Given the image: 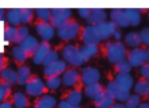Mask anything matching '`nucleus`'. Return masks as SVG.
<instances>
[{
  "label": "nucleus",
  "mask_w": 149,
  "mask_h": 108,
  "mask_svg": "<svg viewBox=\"0 0 149 108\" xmlns=\"http://www.w3.org/2000/svg\"><path fill=\"white\" fill-rule=\"evenodd\" d=\"M81 99H82L81 91H80L79 89H74V90H71L70 93H68V96L65 100H67L70 104H72V106H80Z\"/></svg>",
  "instance_id": "c756f323"
},
{
  "label": "nucleus",
  "mask_w": 149,
  "mask_h": 108,
  "mask_svg": "<svg viewBox=\"0 0 149 108\" xmlns=\"http://www.w3.org/2000/svg\"><path fill=\"white\" fill-rule=\"evenodd\" d=\"M12 56H13V59H15L17 63H20V64L25 63L26 59H28L26 54L22 51V48H21L20 46H15L12 48Z\"/></svg>",
  "instance_id": "72a5a7b5"
},
{
  "label": "nucleus",
  "mask_w": 149,
  "mask_h": 108,
  "mask_svg": "<svg viewBox=\"0 0 149 108\" xmlns=\"http://www.w3.org/2000/svg\"><path fill=\"white\" fill-rule=\"evenodd\" d=\"M126 60L128 61V64L131 65L132 68L134 67L140 68L143 64L147 63V60H145V48H140V47H137V48L131 50V52H127Z\"/></svg>",
  "instance_id": "0eeeda50"
},
{
  "label": "nucleus",
  "mask_w": 149,
  "mask_h": 108,
  "mask_svg": "<svg viewBox=\"0 0 149 108\" xmlns=\"http://www.w3.org/2000/svg\"><path fill=\"white\" fill-rule=\"evenodd\" d=\"M115 69L118 73H127L128 74L130 72H131L132 67L128 64V61L127 60H123V61H119L115 64Z\"/></svg>",
  "instance_id": "4c0bfd02"
},
{
  "label": "nucleus",
  "mask_w": 149,
  "mask_h": 108,
  "mask_svg": "<svg viewBox=\"0 0 149 108\" xmlns=\"http://www.w3.org/2000/svg\"><path fill=\"white\" fill-rule=\"evenodd\" d=\"M28 104H29V100H28V98H26L25 94L20 93V91H17V93L13 94L12 106H15V108H26Z\"/></svg>",
  "instance_id": "bb28decb"
},
{
  "label": "nucleus",
  "mask_w": 149,
  "mask_h": 108,
  "mask_svg": "<svg viewBox=\"0 0 149 108\" xmlns=\"http://www.w3.org/2000/svg\"><path fill=\"white\" fill-rule=\"evenodd\" d=\"M107 13L102 8H90V14L86 18V22L89 25H97L101 22H106Z\"/></svg>",
  "instance_id": "2eb2a0df"
},
{
  "label": "nucleus",
  "mask_w": 149,
  "mask_h": 108,
  "mask_svg": "<svg viewBox=\"0 0 149 108\" xmlns=\"http://www.w3.org/2000/svg\"><path fill=\"white\" fill-rule=\"evenodd\" d=\"M0 108H13V106L10 102H3L0 103Z\"/></svg>",
  "instance_id": "49530a36"
},
{
  "label": "nucleus",
  "mask_w": 149,
  "mask_h": 108,
  "mask_svg": "<svg viewBox=\"0 0 149 108\" xmlns=\"http://www.w3.org/2000/svg\"><path fill=\"white\" fill-rule=\"evenodd\" d=\"M67 70V64H65L63 60H58V61L52 63L51 65H49V67H45L43 69V74L45 77H59L60 74H63V73Z\"/></svg>",
  "instance_id": "1a4fd4ad"
},
{
  "label": "nucleus",
  "mask_w": 149,
  "mask_h": 108,
  "mask_svg": "<svg viewBox=\"0 0 149 108\" xmlns=\"http://www.w3.org/2000/svg\"><path fill=\"white\" fill-rule=\"evenodd\" d=\"M58 57H59V54H58V51H50L49 54H47V56L45 57V60H43V63L42 64L45 65V67H49V65H51L52 63H55V61H58Z\"/></svg>",
  "instance_id": "58836bf2"
},
{
  "label": "nucleus",
  "mask_w": 149,
  "mask_h": 108,
  "mask_svg": "<svg viewBox=\"0 0 149 108\" xmlns=\"http://www.w3.org/2000/svg\"><path fill=\"white\" fill-rule=\"evenodd\" d=\"M28 36H29V29L26 26H20V28L16 29V35H15L13 42L17 44H21Z\"/></svg>",
  "instance_id": "7c9ffc66"
},
{
  "label": "nucleus",
  "mask_w": 149,
  "mask_h": 108,
  "mask_svg": "<svg viewBox=\"0 0 149 108\" xmlns=\"http://www.w3.org/2000/svg\"><path fill=\"white\" fill-rule=\"evenodd\" d=\"M111 108H126V107H124V104H120V103H114L113 106H111Z\"/></svg>",
  "instance_id": "8fccbe9b"
},
{
  "label": "nucleus",
  "mask_w": 149,
  "mask_h": 108,
  "mask_svg": "<svg viewBox=\"0 0 149 108\" xmlns=\"http://www.w3.org/2000/svg\"><path fill=\"white\" fill-rule=\"evenodd\" d=\"M7 22L9 23V26H18L21 23V17H20V8H12L8 9L7 12Z\"/></svg>",
  "instance_id": "5701e85b"
},
{
  "label": "nucleus",
  "mask_w": 149,
  "mask_h": 108,
  "mask_svg": "<svg viewBox=\"0 0 149 108\" xmlns=\"http://www.w3.org/2000/svg\"><path fill=\"white\" fill-rule=\"evenodd\" d=\"M3 68H4V56L0 54V70H1Z\"/></svg>",
  "instance_id": "09e8293b"
},
{
  "label": "nucleus",
  "mask_w": 149,
  "mask_h": 108,
  "mask_svg": "<svg viewBox=\"0 0 149 108\" xmlns=\"http://www.w3.org/2000/svg\"><path fill=\"white\" fill-rule=\"evenodd\" d=\"M103 89H105V87H103V86L101 85L100 82H97V83H92V85L85 86V89H84V94L88 96V98H90V99H93V100H94V99L97 98V96L103 91Z\"/></svg>",
  "instance_id": "4be33fe9"
},
{
  "label": "nucleus",
  "mask_w": 149,
  "mask_h": 108,
  "mask_svg": "<svg viewBox=\"0 0 149 108\" xmlns=\"http://www.w3.org/2000/svg\"><path fill=\"white\" fill-rule=\"evenodd\" d=\"M56 106V98L52 95H42L34 103V108H54Z\"/></svg>",
  "instance_id": "aec40b11"
},
{
  "label": "nucleus",
  "mask_w": 149,
  "mask_h": 108,
  "mask_svg": "<svg viewBox=\"0 0 149 108\" xmlns=\"http://www.w3.org/2000/svg\"><path fill=\"white\" fill-rule=\"evenodd\" d=\"M145 60H147V64H149V48L145 50Z\"/></svg>",
  "instance_id": "603ef678"
},
{
  "label": "nucleus",
  "mask_w": 149,
  "mask_h": 108,
  "mask_svg": "<svg viewBox=\"0 0 149 108\" xmlns=\"http://www.w3.org/2000/svg\"><path fill=\"white\" fill-rule=\"evenodd\" d=\"M50 12H51V17H56L64 21L71 20L72 17V10L70 8H51Z\"/></svg>",
  "instance_id": "393cba45"
},
{
  "label": "nucleus",
  "mask_w": 149,
  "mask_h": 108,
  "mask_svg": "<svg viewBox=\"0 0 149 108\" xmlns=\"http://www.w3.org/2000/svg\"><path fill=\"white\" fill-rule=\"evenodd\" d=\"M139 74L141 76L144 80H147L149 82V64H143L141 67H140V70H139Z\"/></svg>",
  "instance_id": "37998d69"
},
{
  "label": "nucleus",
  "mask_w": 149,
  "mask_h": 108,
  "mask_svg": "<svg viewBox=\"0 0 149 108\" xmlns=\"http://www.w3.org/2000/svg\"><path fill=\"white\" fill-rule=\"evenodd\" d=\"M38 44H39V42L37 41L34 36L29 35L28 38H26L25 41L20 44V47L22 48V51L26 54V56L29 57V56H33V55L36 54L37 48H38Z\"/></svg>",
  "instance_id": "f3484780"
},
{
  "label": "nucleus",
  "mask_w": 149,
  "mask_h": 108,
  "mask_svg": "<svg viewBox=\"0 0 149 108\" xmlns=\"http://www.w3.org/2000/svg\"><path fill=\"white\" fill-rule=\"evenodd\" d=\"M114 103H115V99L107 89H103L102 93L94 99L95 108H111Z\"/></svg>",
  "instance_id": "9b49d317"
},
{
  "label": "nucleus",
  "mask_w": 149,
  "mask_h": 108,
  "mask_svg": "<svg viewBox=\"0 0 149 108\" xmlns=\"http://www.w3.org/2000/svg\"><path fill=\"white\" fill-rule=\"evenodd\" d=\"M0 80H1V82L15 85V83H17V72L9 67H4L0 70Z\"/></svg>",
  "instance_id": "a211bd4d"
},
{
  "label": "nucleus",
  "mask_w": 149,
  "mask_h": 108,
  "mask_svg": "<svg viewBox=\"0 0 149 108\" xmlns=\"http://www.w3.org/2000/svg\"><path fill=\"white\" fill-rule=\"evenodd\" d=\"M105 55L106 59L113 64L123 61L127 57V47L122 42H111L105 44Z\"/></svg>",
  "instance_id": "f257e3e1"
},
{
  "label": "nucleus",
  "mask_w": 149,
  "mask_h": 108,
  "mask_svg": "<svg viewBox=\"0 0 149 108\" xmlns=\"http://www.w3.org/2000/svg\"><path fill=\"white\" fill-rule=\"evenodd\" d=\"M16 29L17 28H13V26H7V28H4V30H3V39H4L5 42H13L15 35H16Z\"/></svg>",
  "instance_id": "c9c22d12"
},
{
  "label": "nucleus",
  "mask_w": 149,
  "mask_h": 108,
  "mask_svg": "<svg viewBox=\"0 0 149 108\" xmlns=\"http://www.w3.org/2000/svg\"><path fill=\"white\" fill-rule=\"evenodd\" d=\"M80 31H81L80 23L77 22V21L68 20L67 22L58 30V35H59V38L62 39V41L68 42V41H72V39L76 38Z\"/></svg>",
  "instance_id": "7ed1b4c3"
},
{
  "label": "nucleus",
  "mask_w": 149,
  "mask_h": 108,
  "mask_svg": "<svg viewBox=\"0 0 149 108\" xmlns=\"http://www.w3.org/2000/svg\"><path fill=\"white\" fill-rule=\"evenodd\" d=\"M100 78H101L100 70L93 67H85L84 69L80 72V81H81L82 85H85V86L100 82Z\"/></svg>",
  "instance_id": "39448f33"
},
{
  "label": "nucleus",
  "mask_w": 149,
  "mask_h": 108,
  "mask_svg": "<svg viewBox=\"0 0 149 108\" xmlns=\"http://www.w3.org/2000/svg\"><path fill=\"white\" fill-rule=\"evenodd\" d=\"M65 22H67V21L60 20V18H56V17H51V20H50L49 23H50V25H51L54 29H58V30H59V29L62 28V26L64 25Z\"/></svg>",
  "instance_id": "79ce46f5"
},
{
  "label": "nucleus",
  "mask_w": 149,
  "mask_h": 108,
  "mask_svg": "<svg viewBox=\"0 0 149 108\" xmlns=\"http://www.w3.org/2000/svg\"><path fill=\"white\" fill-rule=\"evenodd\" d=\"M110 18H111V22H114L116 26H120V28H127V26H130L128 18H127L124 9H120V8H114V9H111Z\"/></svg>",
  "instance_id": "f8f14e48"
},
{
  "label": "nucleus",
  "mask_w": 149,
  "mask_h": 108,
  "mask_svg": "<svg viewBox=\"0 0 149 108\" xmlns=\"http://www.w3.org/2000/svg\"><path fill=\"white\" fill-rule=\"evenodd\" d=\"M140 103H141V100H140V96L137 95H130L128 99L126 100V104H124V107L126 108H137L140 106Z\"/></svg>",
  "instance_id": "ea45409f"
},
{
  "label": "nucleus",
  "mask_w": 149,
  "mask_h": 108,
  "mask_svg": "<svg viewBox=\"0 0 149 108\" xmlns=\"http://www.w3.org/2000/svg\"><path fill=\"white\" fill-rule=\"evenodd\" d=\"M1 22H3V20H1V21H0V23H1Z\"/></svg>",
  "instance_id": "6e6d98bb"
},
{
  "label": "nucleus",
  "mask_w": 149,
  "mask_h": 108,
  "mask_svg": "<svg viewBox=\"0 0 149 108\" xmlns=\"http://www.w3.org/2000/svg\"><path fill=\"white\" fill-rule=\"evenodd\" d=\"M60 85H62V80H60V77H47L46 78V83H45V86H46V89H49V90H58V89L60 87Z\"/></svg>",
  "instance_id": "f704fd0d"
},
{
  "label": "nucleus",
  "mask_w": 149,
  "mask_h": 108,
  "mask_svg": "<svg viewBox=\"0 0 149 108\" xmlns=\"http://www.w3.org/2000/svg\"><path fill=\"white\" fill-rule=\"evenodd\" d=\"M58 108H80V106H72L64 99V100H60L58 103Z\"/></svg>",
  "instance_id": "c03bdc74"
},
{
  "label": "nucleus",
  "mask_w": 149,
  "mask_h": 108,
  "mask_svg": "<svg viewBox=\"0 0 149 108\" xmlns=\"http://www.w3.org/2000/svg\"><path fill=\"white\" fill-rule=\"evenodd\" d=\"M79 14L81 16L82 18L86 20V18L89 17V14H90V8H79Z\"/></svg>",
  "instance_id": "a18cd8bd"
},
{
  "label": "nucleus",
  "mask_w": 149,
  "mask_h": 108,
  "mask_svg": "<svg viewBox=\"0 0 149 108\" xmlns=\"http://www.w3.org/2000/svg\"><path fill=\"white\" fill-rule=\"evenodd\" d=\"M114 38H115V39H116V42H119V39H120V38H122V34H120V33H119V31H118V30H116V31H115V33H114Z\"/></svg>",
  "instance_id": "de8ad7c7"
},
{
  "label": "nucleus",
  "mask_w": 149,
  "mask_h": 108,
  "mask_svg": "<svg viewBox=\"0 0 149 108\" xmlns=\"http://www.w3.org/2000/svg\"><path fill=\"white\" fill-rule=\"evenodd\" d=\"M147 98H148V102H149V93H148V95H147Z\"/></svg>",
  "instance_id": "5fc2aeb1"
},
{
  "label": "nucleus",
  "mask_w": 149,
  "mask_h": 108,
  "mask_svg": "<svg viewBox=\"0 0 149 108\" xmlns=\"http://www.w3.org/2000/svg\"><path fill=\"white\" fill-rule=\"evenodd\" d=\"M62 82L64 83V86H67V87H73V86L79 85V82H80V72L76 69V68L67 69L64 73H63Z\"/></svg>",
  "instance_id": "ddd939ff"
},
{
  "label": "nucleus",
  "mask_w": 149,
  "mask_h": 108,
  "mask_svg": "<svg viewBox=\"0 0 149 108\" xmlns=\"http://www.w3.org/2000/svg\"><path fill=\"white\" fill-rule=\"evenodd\" d=\"M4 14H5V9H4V8H0V21L3 20V17H4Z\"/></svg>",
  "instance_id": "3c124183"
},
{
  "label": "nucleus",
  "mask_w": 149,
  "mask_h": 108,
  "mask_svg": "<svg viewBox=\"0 0 149 108\" xmlns=\"http://www.w3.org/2000/svg\"><path fill=\"white\" fill-rule=\"evenodd\" d=\"M93 26H94L95 30H97L101 41L110 38L116 31V25L114 22H101V23H97V25H93Z\"/></svg>",
  "instance_id": "9d476101"
},
{
  "label": "nucleus",
  "mask_w": 149,
  "mask_h": 108,
  "mask_svg": "<svg viewBox=\"0 0 149 108\" xmlns=\"http://www.w3.org/2000/svg\"><path fill=\"white\" fill-rule=\"evenodd\" d=\"M124 12H126V16L128 18L130 25L132 26L139 25L140 20H141V13H140L139 9H136V8H127V9H124Z\"/></svg>",
  "instance_id": "b1692460"
},
{
  "label": "nucleus",
  "mask_w": 149,
  "mask_h": 108,
  "mask_svg": "<svg viewBox=\"0 0 149 108\" xmlns=\"http://www.w3.org/2000/svg\"><path fill=\"white\" fill-rule=\"evenodd\" d=\"M62 55L64 57V63H68L72 67H80V65L84 64V59L81 56V52L80 48L73 44H67V46L63 47L62 50Z\"/></svg>",
  "instance_id": "f03ea898"
},
{
  "label": "nucleus",
  "mask_w": 149,
  "mask_h": 108,
  "mask_svg": "<svg viewBox=\"0 0 149 108\" xmlns=\"http://www.w3.org/2000/svg\"><path fill=\"white\" fill-rule=\"evenodd\" d=\"M81 41L84 44H93V46H98L101 42V38L98 35L97 30L93 25H88L81 29Z\"/></svg>",
  "instance_id": "423d86ee"
},
{
  "label": "nucleus",
  "mask_w": 149,
  "mask_h": 108,
  "mask_svg": "<svg viewBox=\"0 0 149 108\" xmlns=\"http://www.w3.org/2000/svg\"><path fill=\"white\" fill-rule=\"evenodd\" d=\"M148 17H149V13H148Z\"/></svg>",
  "instance_id": "4d7b16f0"
},
{
  "label": "nucleus",
  "mask_w": 149,
  "mask_h": 108,
  "mask_svg": "<svg viewBox=\"0 0 149 108\" xmlns=\"http://www.w3.org/2000/svg\"><path fill=\"white\" fill-rule=\"evenodd\" d=\"M135 93L137 96H147L149 93V82L147 80H140L135 85Z\"/></svg>",
  "instance_id": "c85d7f7f"
},
{
  "label": "nucleus",
  "mask_w": 149,
  "mask_h": 108,
  "mask_svg": "<svg viewBox=\"0 0 149 108\" xmlns=\"http://www.w3.org/2000/svg\"><path fill=\"white\" fill-rule=\"evenodd\" d=\"M36 30L38 33V35L43 39L45 42H49L50 39H52L55 34V29L50 25L49 22H37L36 23Z\"/></svg>",
  "instance_id": "4468645a"
},
{
  "label": "nucleus",
  "mask_w": 149,
  "mask_h": 108,
  "mask_svg": "<svg viewBox=\"0 0 149 108\" xmlns=\"http://www.w3.org/2000/svg\"><path fill=\"white\" fill-rule=\"evenodd\" d=\"M139 35H140V39H141V43L149 48V28L141 29V31L139 33Z\"/></svg>",
  "instance_id": "a19ab883"
},
{
  "label": "nucleus",
  "mask_w": 149,
  "mask_h": 108,
  "mask_svg": "<svg viewBox=\"0 0 149 108\" xmlns=\"http://www.w3.org/2000/svg\"><path fill=\"white\" fill-rule=\"evenodd\" d=\"M10 90H12V85L5 83V82H0V103H3V102L7 99Z\"/></svg>",
  "instance_id": "e433bc0d"
},
{
  "label": "nucleus",
  "mask_w": 149,
  "mask_h": 108,
  "mask_svg": "<svg viewBox=\"0 0 149 108\" xmlns=\"http://www.w3.org/2000/svg\"><path fill=\"white\" fill-rule=\"evenodd\" d=\"M114 82L118 83L122 89L130 91L131 87L134 86V78H132V76L127 74V73H118L114 78Z\"/></svg>",
  "instance_id": "6ab92c4d"
},
{
  "label": "nucleus",
  "mask_w": 149,
  "mask_h": 108,
  "mask_svg": "<svg viewBox=\"0 0 149 108\" xmlns=\"http://www.w3.org/2000/svg\"><path fill=\"white\" fill-rule=\"evenodd\" d=\"M51 51V46H50L49 42H41L38 44V48H37L36 54L33 55V63L34 64H42L45 60V57L47 56V54Z\"/></svg>",
  "instance_id": "dca6fc26"
},
{
  "label": "nucleus",
  "mask_w": 149,
  "mask_h": 108,
  "mask_svg": "<svg viewBox=\"0 0 149 108\" xmlns=\"http://www.w3.org/2000/svg\"><path fill=\"white\" fill-rule=\"evenodd\" d=\"M124 42L128 47H132V48H137V47L141 44V39H140L139 33H128L124 38Z\"/></svg>",
  "instance_id": "cd10ccee"
},
{
  "label": "nucleus",
  "mask_w": 149,
  "mask_h": 108,
  "mask_svg": "<svg viewBox=\"0 0 149 108\" xmlns=\"http://www.w3.org/2000/svg\"><path fill=\"white\" fill-rule=\"evenodd\" d=\"M20 17H21V23H30L34 17V9L30 8H20Z\"/></svg>",
  "instance_id": "473e14b6"
},
{
  "label": "nucleus",
  "mask_w": 149,
  "mask_h": 108,
  "mask_svg": "<svg viewBox=\"0 0 149 108\" xmlns=\"http://www.w3.org/2000/svg\"><path fill=\"white\" fill-rule=\"evenodd\" d=\"M81 56L84 59V61H88L92 57H94L98 54V46H93V44H84V47L80 48Z\"/></svg>",
  "instance_id": "a878e982"
},
{
  "label": "nucleus",
  "mask_w": 149,
  "mask_h": 108,
  "mask_svg": "<svg viewBox=\"0 0 149 108\" xmlns=\"http://www.w3.org/2000/svg\"><path fill=\"white\" fill-rule=\"evenodd\" d=\"M31 77V70L28 65H20L17 69V85L25 86Z\"/></svg>",
  "instance_id": "412c9836"
},
{
  "label": "nucleus",
  "mask_w": 149,
  "mask_h": 108,
  "mask_svg": "<svg viewBox=\"0 0 149 108\" xmlns=\"http://www.w3.org/2000/svg\"><path fill=\"white\" fill-rule=\"evenodd\" d=\"M25 91L30 96H42L45 94V91H46V86H45L43 81L39 77L31 76L30 80L25 85Z\"/></svg>",
  "instance_id": "20e7f679"
},
{
  "label": "nucleus",
  "mask_w": 149,
  "mask_h": 108,
  "mask_svg": "<svg viewBox=\"0 0 149 108\" xmlns=\"http://www.w3.org/2000/svg\"><path fill=\"white\" fill-rule=\"evenodd\" d=\"M106 89L110 91L111 95L114 96V99H115V100H118L119 103H122V102H126L127 99H128V96L131 95L128 90H124V89H122L120 86H119L118 83H115L114 81H110V82L107 83V87H106Z\"/></svg>",
  "instance_id": "6e6552de"
},
{
  "label": "nucleus",
  "mask_w": 149,
  "mask_h": 108,
  "mask_svg": "<svg viewBox=\"0 0 149 108\" xmlns=\"http://www.w3.org/2000/svg\"><path fill=\"white\" fill-rule=\"evenodd\" d=\"M137 108H149V103H140V106Z\"/></svg>",
  "instance_id": "864d4df0"
},
{
  "label": "nucleus",
  "mask_w": 149,
  "mask_h": 108,
  "mask_svg": "<svg viewBox=\"0 0 149 108\" xmlns=\"http://www.w3.org/2000/svg\"><path fill=\"white\" fill-rule=\"evenodd\" d=\"M34 13L37 14L39 22H50V20H51V12L49 8H37V9H34Z\"/></svg>",
  "instance_id": "2f4dec72"
}]
</instances>
